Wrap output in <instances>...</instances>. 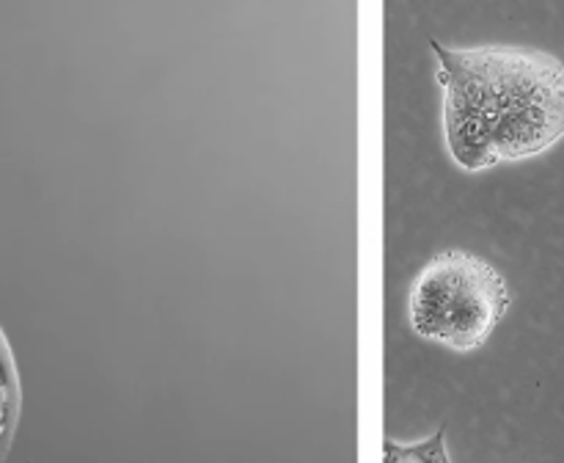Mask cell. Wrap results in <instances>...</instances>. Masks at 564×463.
<instances>
[{"instance_id": "cell-4", "label": "cell", "mask_w": 564, "mask_h": 463, "mask_svg": "<svg viewBox=\"0 0 564 463\" xmlns=\"http://www.w3.org/2000/svg\"><path fill=\"white\" fill-rule=\"evenodd\" d=\"M17 413V380L14 369H11L9 351H6L3 340H0V452H3L6 441H9L11 428H14Z\"/></svg>"}, {"instance_id": "cell-3", "label": "cell", "mask_w": 564, "mask_h": 463, "mask_svg": "<svg viewBox=\"0 0 564 463\" xmlns=\"http://www.w3.org/2000/svg\"><path fill=\"white\" fill-rule=\"evenodd\" d=\"M383 463H452L449 450H446V430H438L419 444H400L394 439H386Z\"/></svg>"}, {"instance_id": "cell-1", "label": "cell", "mask_w": 564, "mask_h": 463, "mask_svg": "<svg viewBox=\"0 0 564 463\" xmlns=\"http://www.w3.org/2000/svg\"><path fill=\"white\" fill-rule=\"evenodd\" d=\"M444 88V141L463 171H490L564 138V61L521 44L430 42Z\"/></svg>"}, {"instance_id": "cell-2", "label": "cell", "mask_w": 564, "mask_h": 463, "mask_svg": "<svg viewBox=\"0 0 564 463\" xmlns=\"http://www.w3.org/2000/svg\"><path fill=\"white\" fill-rule=\"evenodd\" d=\"M505 273L471 251H441L408 292V320L416 336L452 353H474L490 340L510 309Z\"/></svg>"}]
</instances>
